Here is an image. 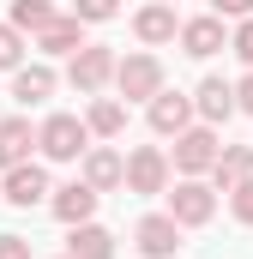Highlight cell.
<instances>
[{"mask_svg": "<svg viewBox=\"0 0 253 259\" xmlns=\"http://www.w3.org/2000/svg\"><path fill=\"white\" fill-rule=\"evenodd\" d=\"M66 253L72 259H115V235L103 223H72L66 229Z\"/></svg>", "mask_w": 253, "mask_h": 259, "instance_id": "17", "label": "cell"}, {"mask_svg": "<svg viewBox=\"0 0 253 259\" xmlns=\"http://www.w3.org/2000/svg\"><path fill=\"white\" fill-rule=\"evenodd\" d=\"M229 211H235V223H247V229H253V175L229 187Z\"/></svg>", "mask_w": 253, "mask_h": 259, "instance_id": "24", "label": "cell"}, {"mask_svg": "<svg viewBox=\"0 0 253 259\" xmlns=\"http://www.w3.org/2000/svg\"><path fill=\"white\" fill-rule=\"evenodd\" d=\"M78 175H85L97 193H115V187H126V157L115 151V145H91L85 163H78Z\"/></svg>", "mask_w": 253, "mask_h": 259, "instance_id": "12", "label": "cell"}, {"mask_svg": "<svg viewBox=\"0 0 253 259\" xmlns=\"http://www.w3.org/2000/svg\"><path fill=\"white\" fill-rule=\"evenodd\" d=\"M169 151H157V145H139V151H126V193L151 199V193H169Z\"/></svg>", "mask_w": 253, "mask_h": 259, "instance_id": "5", "label": "cell"}, {"mask_svg": "<svg viewBox=\"0 0 253 259\" xmlns=\"http://www.w3.org/2000/svg\"><path fill=\"white\" fill-rule=\"evenodd\" d=\"M97 199H103V193L78 175V181H66V187H55V193H49V211L72 229V223H91V217H97Z\"/></svg>", "mask_w": 253, "mask_h": 259, "instance_id": "11", "label": "cell"}, {"mask_svg": "<svg viewBox=\"0 0 253 259\" xmlns=\"http://www.w3.org/2000/svg\"><path fill=\"white\" fill-rule=\"evenodd\" d=\"M217 157H223V145H217V127L193 121L187 133H175V151H169L175 175H211V163H217Z\"/></svg>", "mask_w": 253, "mask_h": 259, "instance_id": "2", "label": "cell"}, {"mask_svg": "<svg viewBox=\"0 0 253 259\" xmlns=\"http://www.w3.org/2000/svg\"><path fill=\"white\" fill-rule=\"evenodd\" d=\"M211 12H217V18H235V24H241V18H253V0H211Z\"/></svg>", "mask_w": 253, "mask_h": 259, "instance_id": "26", "label": "cell"}, {"mask_svg": "<svg viewBox=\"0 0 253 259\" xmlns=\"http://www.w3.org/2000/svg\"><path fill=\"white\" fill-rule=\"evenodd\" d=\"M133 36H139L145 49H163V42H175V36H181V18H175V6H169V0H151V6H139V12H133Z\"/></svg>", "mask_w": 253, "mask_h": 259, "instance_id": "10", "label": "cell"}, {"mask_svg": "<svg viewBox=\"0 0 253 259\" xmlns=\"http://www.w3.org/2000/svg\"><path fill=\"white\" fill-rule=\"evenodd\" d=\"M49 193H55V187H49V169H43V163H18V169H6V181H0V199L18 205V211L43 205Z\"/></svg>", "mask_w": 253, "mask_h": 259, "instance_id": "8", "label": "cell"}, {"mask_svg": "<svg viewBox=\"0 0 253 259\" xmlns=\"http://www.w3.org/2000/svg\"><path fill=\"white\" fill-rule=\"evenodd\" d=\"M85 151H91V127L78 115H49L43 121V157L49 163H85Z\"/></svg>", "mask_w": 253, "mask_h": 259, "instance_id": "3", "label": "cell"}, {"mask_svg": "<svg viewBox=\"0 0 253 259\" xmlns=\"http://www.w3.org/2000/svg\"><path fill=\"white\" fill-rule=\"evenodd\" d=\"M169 217H175L181 229L211 223V217H217V187H211V181H199V175H181V181H175V193H169Z\"/></svg>", "mask_w": 253, "mask_h": 259, "instance_id": "4", "label": "cell"}, {"mask_svg": "<svg viewBox=\"0 0 253 259\" xmlns=\"http://www.w3.org/2000/svg\"><path fill=\"white\" fill-rule=\"evenodd\" d=\"M115 66H121V55H115L109 42H85V49L66 61V84H72L78 97H97L103 84H115Z\"/></svg>", "mask_w": 253, "mask_h": 259, "instance_id": "1", "label": "cell"}, {"mask_svg": "<svg viewBox=\"0 0 253 259\" xmlns=\"http://www.w3.org/2000/svg\"><path fill=\"white\" fill-rule=\"evenodd\" d=\"M145 121H151V133L157 139H175V133H187L193 121H199V109H193V97H181V91H157L151 103H145Z\"/></svg>", "mask_w": 253, "mask_h": 259, "instance_id": "7", "label": "cell"}, {"mask_svg": "<svg viewBox=\"0 0 253 259\" xmlns=\"http://www.w3.org/2000/svg\"><path fill=\"white\" fill-rule=\"evenodd\" d=\"M253 175V145H223V157L211 163V187L217 193H229L235 181H247Z\"/></svg>", "mask_w": 253, "mask_h": 259, "instance_id": "18", "label": "cell"}, {"mask_svg": "<svg viewBox=\"0 0 253 259\" xmlns=\"http://www.w3.org/2000/svg\"><path fill=\"white\" fill-rule=\"evenodd\" d=\"M115 91H121L126 103H151V97L163 91V61H157V55H121Z\"/></svg>", "mask_w": 253, "mask_h": 259, "instance_id": "6", "label": "cell"}, {"mask_svg": "<svg viewBox=\"0 0 253 259\" xmlns=\"http://www.w3.org/2000/svg\"><path fill=\"white\" fill-rule=\"evenodd\" d=\"M72 18H85V24H109V18H121V0H72Z\"/></svg>", "mask_w": 253, "mask_h": 259, "instance_id": "23", "label": "cell"}, {"mask_svg": "<svg viewBox=\"0 0 253 259\" xmlns=\"http://www.w3.org/2000/svg\"><path fill=\"white\" fill-rule=\"evenodd\" d=\"M61 259H72V253H61Z\"/></svg>", "mask_w": 253, "mask_h": 259, "instance_id": "29", "label": "cell"}, {"mask_svg": "<svg viewBox=\"0 0 253 259\" xmlns=\"http://www.w3.org/2000/svg\"><path fill=\"white\" fill-rule=\"evenodd\" d=\"M0 259H30V241L24 235H0Z\"/></svg>", "mask_w": 253, "mask_h": 259, "instance_id": "27", "label": "cell"}, {"mask_svg": "<svg viewBox=\"0 0 253 259\" xmlns=\"http://www.w3.org/2000/svg\"><path fill=\"white\" fill-rule=\"evenodd\" d=\"M217 49H229V30H223V18H217V12H205V18H187V24H181V55L211 61Z\"/></svg>", "mask_w": 253, "mask_h": 259, "instance_id": "13", "label": "cell"}, {"mask_svg": "<svg viewBox=\"0 0 253 259\" xmlns=\"http://www.w3.org/2000/svg\"><path fill=\"white\" fill-rule=\"evenodd\" d=\"M133 247L145 259H169L181 247V223L169 217V211H151V217H139V229H133Z\"/></svg>", "mask_w": 253, "mask_h": 259, "instance_id": "9", "label": "cell"}, {"mask_svg": "<svg viewBox=\"0 0 253 259\" xmlns=\"http://www.w3.org/2000/svg\"><path fill=\"white\" fill-rule=\"evenodd\" d=\"M235 103H241V115H253V72L235 84Z\"/></svg>", "mask_w": 253, "mask_h": 259, "instance_id": "28", "label": "cell"}, {"mask_svg": "<svg viewBox=\"0 0 253 259\" xmlns=\"http://www.w3.org/2000/svg\"><path fill=\"white\" fill-rule=\"evenodd\" d=\"M30 151H43V127H30L24 115L0 121V169H18V163H30Z\"/></svg>", "mask_w": 253, "mask_h": 259, "instance_id": "14", "label": "cell"}, {"mask_svg": "<svg viewBox=\"0 0 253 259\" xmlns=\"http://www.w3.org/2000/svg\"><path fill=\"white\" fill-rule=\"evenodd\" d=\"M193 109H199V121L205 127H223L241 103H235V84H223V78H205L199 91H193Z\"/></svg>", "mask_w": 253, "mask_h": 259, "instance_id": "15", "label": "cell"}, {"mask_svg": "<svg viewBox=\"0 0 253 259\" xmlns=\"http://www.w3.org/2000/svg\"><path fill=\"white\" fill-rule=\"evenodd\" d=\"M55 18H61V12H55L49 0H12V18H6V24H18V30H30V36H36V30H49Z\"/></svg>", "mask_w": 253, "mask_h": 259, "instance_id": "21", "label": "cell"}, {"mask_svg": "<svg viewBox=\"0 0 253 259\" xmlns=\"http://www.w3.org/2000/svg\"><path fill=\"white\" fill-rule=\"evenodd\" d=\"M169 6H175V0H169Z\"/></svg>", "mask_w": 253, "mask_h": 259, "instance_id": "30", "label": "cell"}, {"mask_svg": "<svg viewBox=\"0 0 253 259\" xmlns=\"http://www.w3.org/2000/svg\"><path fill=\"white\" fill-rule=\"evenodd\" d=\"M18 66H24V30L0 24V72H18Z\"/></svg>", "mask_w": 253, "mask_h": 259, "instance_id": "22", "label": "cell"}, {"mask_svg": "<svg viewBox=\"0 0 253 259\" xmlns=\"http://www.w3.org/2000/svg\"><path fill=\"white\" fill-rule=\"evenodd\" d=\"M229 49H235V55L247 61V72H253V18H241V24L229 30Z\"/></svg>", "mask_w": 253, "mask_h": 259, "instance_id": "25", "label": "cell"}, {"mask_svg": "<svg viewBox=\"0 0 253 259\" xmlns=\"http://www.w3.org/2000/svg\"><path fill=\"white\" fill-rule=\"evenodd\" d=\"M49 91H55V72H49V66H18V72H12V103H18V109L49 103Z\"/></svg>", "mask_w": 253, "mask_h": 259, "instance_id": "20", "label": "cell"}, {"mask_svg": "<svg viewBox=\"0 0 253 259\" xmlns=\"http://www.w3.org/2000/svg\"><path fill=\"white\" fill-rule=\"evenodd\" d=\"M85 127L97 133V139H121V133H126V103H121V97H91Z\"/></svg>", "mask_w": 253, "mask_h": 259, "instance_id": "19", "label": "cell"}, {"mask_svg": "<svg viewBox=\"0 0 253 259\" xmlns=\"http://www.w3.org/2000/svg\"><path fill=\"white\" fill-rule=\"evenodd\" d=\"M36 49H43V55H66V61H72V55L85 49V18L61 12V18H55L49 30H36Z\"/></svg>", "mask_w": 253, "mask_h": 259, "instance_id": "16", "label": "cell"}]
</instances>
